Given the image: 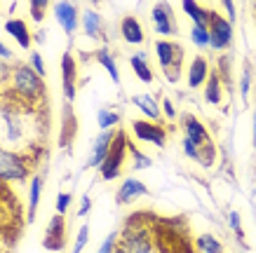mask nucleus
I'll return each mask as SVG.
<instances>
[{
	"label": "nucleus",
	"mask_w": 256,
	"mask_h": 253,
	"mask_svg": "<svg viewBox=\"0 0 256 253\" xmlns=\"http://www.w3.org/2000/svg\"><path fill=\"white\" fill-rule=\"evenodd\" d=\"M40 188H42V176H36L31 181V192H28V216H26V223H31L33 216H36V207L40 202Z\"/></svg>",
	"instance_id": "22"
},
{
	"label": "nucleus",
	"mask_w": 256,
	"mask_h": 253,
	"mask_svg": "<svg viewBox=\"0 0 256 253\" xmlns=\"http://www.w3.org/2000/svg\"><path fill=\"white\" fill-rule=\"evenodd\" d=\"M42 246H45L47 251H62L64 246H66V218L64 214H56L50 225H47L45 230V239H42Z\"/></svg>",
	"instance_id": "7"
},
{
	"label": "nucleus",
	"mask_w": 256,
	"mask_h": 253,
	"mask_svg": "<svg viewBox=\"0 0 256 253\" xmlns=\"http://www.w3.org/2000/svg\"><path fill=\"white\" fill-rule=\"evenodd\" d=\"M146 195H148V188L141 183V181L127 178V181L118 188L116 200H118V204H130V202H134L136 197H146Z\"/></svg>",
	"instance_id": "11"
},
{
	"label": "nucleus",
	"mask_w": 256,
	"mask_h": 253,
	"mask_svg": "<svg viewBox=\"0 0 256 253\" xmlns=\"http://www.w3.org/2000/svg\"><path fill=\"white\" fill-rule=\"evenodd\" d=\"M224 5H226V9H228L230 19H235V5H233V0H224Z\"/></svg>",
	"instance_id": "39"
},
{
	"label": "nucleus",
	"mask_w": 256,
	"mask_h": 253,
	"mask_svg": "<svg viewBox=\"0 0 256 253\" xmlns=\"http://www.w3.org/2000/svg\"><path fill=\"white\" fill-rule=\"evenodd\" d=\"M87 239H90V228L87 225H82L78 232V239H76V249H73V253H80L82 249L87 246Z\"/></svg>",
	"instance_id": "29"
},
{
	"label": "nucleus",
	"mask_w": 256,
	"mask_h": 253,
	"mask_svg": "<svg viewBox=\"0 0 256 253\" xmlns=\"http://www.w3.org/2000/svg\"><path fill=\"white\" fill-rule=\"evenodd\" d=\"M31 68L36 70V73H38L40 77H45L47 70H45V63H42V56H40L38 52H33V54H31Z\"/></svg>",
	"instance_id": "31"
},
{
	"label": "nucleus",
	"mask_w": 256,
	"mask_h": 253,
	"mask_svg": "<svg viewBox=\"0 0 256 253\" xmlns=\"http://www.w3.org/2000/svg\"><path fill=\"white\" fill-rule=\"evenodd\" d=\"M116 253H124V251H122V249H120V246H118V249H116Z\"/></svg>",
	"instance_id": "41"
},
{
	"label": "nucleus",
	"mask_w": 256,
	"mask_h": 253,
	"mask_svg": "<svg viewBox=\"0 0 256 253\" xmlns=\"http://www.w3.org/2000/svg\"><path fill=\"white\" fill-rule=\"evenodd\" d=\"M162 108H164V113H167V115H170V117H174V115H176V110L172 108V101H170V99H164V101H162Z\"/></svg>",
	"instance_id": "36"
},
{
	"label": "nucleus",
	"mask_w": 256,
	"mask_h": 253,
	"mask_svg": "<svg viewBox=\"0 0 256 253\" xmlns=\"http://www.w3.org/2000/svg\"><path fill=\"white\" fill-rule=\"evenodd\" d=\"M130 63H132V70L136 73V77H139L141 82H153V73H150V68H148L146 63V54H134V56H130Z\"/></svg>",
	"instance_id": "20"
},
{
	"label": "nucleus",
	"mask_w": 256,
	"mask_h": 253,
	"mask_svg": "<svg viewBox=\"0 0 256 253\" xmlns=\"http://www.w3.org/2000/svg\"><path fill=\"white\" fill-rule=\"evenodd\" d=\"M150 19H153L158 35H176L178 31L176 16L172 14V7L167 2H158L156 7L150 9Z\"/></svg>",
	"instance_id": "6"
},
{
	"label": "nucleus",
	"mask_w": 256,
	"mask_h": 253,
	"mask_svg": "<svg viewBox=\"0 0 256 253\" xmlns=\"http://www.w3.org/2000/svg\"><path fill=\"white\" fill-rule=\"evenodd\" d=\"M113 138H116V134H110L108 129L104 131L101 136H96V141H94V146H92V155H90V164H87V167H101V164H104V160L108 157Z\"/></svg>",
	"instance_id": "12"
},
{
	"label": "nucleus",
	"mask_w": 256,
	"mask_h": 253,
	"mask_svg": "<svg viewBox=\"0 0 256 253\" xmlns=\"http://www.w3.org/2000/svg\"><path fill=\"white\" fill-rule=\"evenodd\" d=\"M68 204H70V195L68 192H62L56 197V214H66L68 211Z\"/></svg>",
	"instance_id": "32"
},
{
	"label": "nucleus",
	"mask_w": 256,
	"mask_h": 253,
	"mask_svg": "<svg viewBox=\"0 0 256 253\" xmlns=\"http://www.w3.org/2000/svg\"><path fill=\"white\" fill-rule=\"evenodd\" d=\"M82 28L90 38H99L101 31H104V21H101V14H96L94 9H87L82 12Z\"/></svg>",
	"instance_id": "18"
},
{
	"label": "nucleus",
	"mask_w": 256,
	"mask_h": 253,
	"mask_svg": "<svg viewBox=\"0 0 256 253\" xmlns=\"http://www.w3.org/2000/svg\"><path fill=\"white\" fill-rule=\"evenodd\" d=\"M254 148H256V146H254Z\"/></svg>",
	"instance_id": "43"
},
{
	"label": "nucleus",
	"mask_w": 256,
	"mask_h": 253,
	"mask_svg": "<svg viewBox=\"0 0 256 253\" xmlns=\"http://www.w3.org/2000/svg\"><path fill=\"white\" fill-rule=\"evenodd\" d=\"M130 153V141L124 136V131H118L113 143H110V150H108V157L104 160L101 164V176L106 181H113L122 174V164H124V155Z\"/></svg>",
	"instance_id": "4"
},
{
	"label": "nucleus",
	"mask_w": 256,
	"mask_h": 253,
	"mask_svg": "<svg viewBox=\"0 0 256 253\" xmlns=\"http://www.w3.org/2000/svg\"><path fill=\"white\" fill-rule=\"evenodd\" d=\"M181 124H184V131H186V136L193 141L198 148H204L212 143L210 134H207V129L202 127L200 120H195L193 115H184L181 117Z\"/></svg>",
	"instance_id": "10"
},
{
	"label": "nucleus",
	"mask_w": 256,
	"mask_h": 253,
	"mask_svg": "<svg viewBox=\"0 0 256 253\" xmlns=\"http://www.w3.org/2000/svg\"><path fill=\"white\" fill-rule=\"evenodd\" d=\"M184 153H186V157H190V160H198V157H200V148L186 136L184 138Z\"/></svg>",
	"instance_id": "30"
},
{
	"label": "nucleus",
	"mask_w": 256,
	"mask_h": 253,
	"mask_svg": "<svg viewBox=\"0 0 256 253\" xmlns=\"http://www.w3.org/2000/svg\"><path fill=\"white\" fill-rule=\"evenodd\" d=\"M190 38L198 47H207L210 45V26H202V23H193V28H190Z\"/></svg>",
	"instance_id": "25"
},
{
	"label": "nucleus",
	"mask_w": 256,
	"mask_h": 253,
	"mask_svg": "<svg viewBox=\"0 0 256 253\" xmlns=\"http://www.w3.org/2000/svg\"><path fill=\"white\" fill-rule=\"evenodd\" d=\"M0 52H2V61H8V59H12V49H10L8 45H0Z\"/></svg>",
	"instance_id": "38"
},
{
	"label": "nucleus",
	"mask_w": 256,
	"mask_h": 253,
	"mask_svg": "<svg viewBox=\"0 0 256 253\" xmlns=\"http://www.w3.org/2000/svg\"><path fill=\"white\" fill-rule=\"evenodd\" d=\"M210 45L214 49H226V47L233 42V28H230V21L224 19V16L212 9L210 14Z\"/></svg>",
	"instance_id": "5"
},
{
	"label": "nucleus",
	"mask_w": 256,
	"mask_h": 253,
	"mask_svg": "<svg viewBox=\"0 0 256 253\" xmlns=\"http://www.w3.org/2000/svg\"><path fill=\"white\" fill-rule=\"evenodd\" d=\"M181 7H184V12H186V14L193 19V23L210 26V14H212V9H204L200 2H195V0H184V2H181Z\"/></svg>",
	"instance_id": "17"
},
{
	"label": "nucleus",
	"mask_w": 256,
	"mask_h": 253,
	"mask_svg": "<svg viewBox=\"0 0 256 253\" xmlns=\"http://www.w3.org/2000/svg\"><path fill=\"white\" fill-rule=\"evenodd\" d=\"M132 131L139 141H148V143H156V146H164V141H167V131H164V127H160L158 122L134 120Z\"/></svg>",
	"instance_id": "8"
},
{
	"label": "nucleus",
	"mask_w": 256,
	"mask_h": 253,
	"mask_svg": "<svg viewBox=\"0 0 256 253\" xmlns=\"http://www.w3.org/2000/svg\"><path fill=\"white\" fill-rule=\"evenodd\" d=\"M54 16L56 21L62 23V28L66 33H73L76 28H78V9H76V5L70 2V0H59L54 5Z\"/></svg>",
	"instance_id": "9"
},
{
	"label": "nucleus",
	"mask_w": 256,
	"mask_h": 253,
	"mask_svg": "<svg viewBox=\"0 0 256 253\" xmlns=\"http://www.w3.org/2000/svg\"><path fill=\"white\" fill-rule=\"evenodd\" d=\"M118 122H120V115H118V113H108V110H104V108L99 110V127L104 131L110 129V127H116Z\"/></svg>",
	"instance_id": "26"
},
{
	"label": "nucleus",
	"mask_w": 256,
	"mask_h": 253,
	"mask_svg": "<svg viewBox=\"0 0 256 253\" xmlns=\"http://www.w3.org/2000/svg\"><path fill=\"white\" fill-rule=\"evenodd\" d=\"M195 246H198L202 253H224L221 242H218L216 237H212V235H200V237L195 239Z\"/></svg>",
	"instance_id": "24"
},
{
	"label": "nucleus",
	"mask_w": 256,
	"mask_h": 253,
	"mask_svg": "<svg viewBox=\"0 0 256 253\" xmlns=\"http://www.w3.org/2000/svg\"><path fill=\"white\" fill-rule=\"evenodd\" d=\"M230 228L235 230L238 239H244V232H242V225H240V214L238 211H230Z\"/></svg>",
	"instance_id": "34"
},
{
	"label": "nucleus",
	"mask_w": 256,
	"mask_h": 253,
	"mask_svg": "<svg viewBox=\"0 0 256 253\" xmlns=\"http://www.w3.org/2000/svg\"><path fill=\"white\" fill-rule=\"evenodd\" d=\"M33 167H36V160H31L28 155L24 153H8L2 150L0 155V176H2V183L8 181H26L31 176Z\"/></svg>",
	"instance_id": "2"
},
{
	"label": "nucleus",
	"mask_w": 256,
	"mask_h": 253,
	"mask_svg": "<svg viewBox=\"0 0 256 253\" xmlns=\"http://www.w3.org/2000/svg\"><path fill=\"white\" fill-rule=\"evenodd\" d=\"M156 52H158L160 68L164 70V77L170 82H178V77H181V61H184V47L176 45V42H170V40H158Z\"/></svg>",
	"instance_id": "3"
},
{
	"label": "nucleus",
	"mask_w": 256,
	"mask_h": 253,
	"mask_svg": "<svg viewBox=\"0 0 256 253\" xmlns=\"http://www.w3.org/2000/svg\"><path fill=\"white\" fill-rule=\"evenodd\" d=\"M249 94V68H244V73H242V96L247 99Z\"/></svg>",
	"instance_id": "35"
},
{
	"label": "nucleus",
	"mask_w": 256,
	"mask_h": 253,
	"mask_svg": "<svg viewBox=\"0 0 256 253\" xmlns=\"http://www.w3.org/2000/svg\"><path fill=\"white\" fill-rule=\"evenodd\" d=\"M96 61H99L104 68L108 70V75H110V80H113V82H120V75H118V66H116V61H113V56H110V52L106 49V47H101L99 52H96Z\"/></svg>",
	"instance_id": "23"
},
{
	"label": "nucleus",
	"mask_w": 256,
	"mask_h": 253,
	"mask_svg": "<svg viewBox=\"0 0 256 253\" xmlns=\"http://www.w3.org/2000/svg\"><path fill=\"white\" fill-rule=\"evenodd\" d=\"M62 82H64V94L70 101L76 96V61H73L70 54L62 56Z\"/></svg>",
	"instance_id": "13"
},
{
	"label": "nucleus",
	"mask_w": 256,
	"mask_h": 253,
	"mask_svg": "<svg viewBox=\"0 0 256 253\" xmlns=\"http://www.w3.org/2000/svg\"><path fill=\"white\" fill-rule=\"evenodd\" d=\"M47 2L50 0H28V5H31V16L36 21H42V14H45L47 9Z\"/></svg>",
	"instance_id": "27"
},
{
	"label": "nucleus",
	"mask_w": 256,
	"mask_h": 253,
	"mask_svg": "<svg viewBox=\"0 0 256 253\" xmlns=\"http://www.w3.org/2000/svg\"><path fill=\"white\" fill-rule=\"evenodd\" d=\"M45 101V84L42 77L26 63H19L12 70L10 87L5 89V106L12 110H33Z\"/></svg>",
	"instance_id": "1"
},
{
	"label": "nucleus",
	"mask_w": 256,
	"mask_h": 253,
	"mask_svg": "<svg viewBox=\"0 0 256 253\" xmlns=\"http://www.w3.org/2000/svg\"><path fill=\"white\" fill-rule=\"evenodd\" d=\"M116 239H118V235L116 232H110L108 237H106V242L101 244L99 253H116Z\"/></svg>",
	"instance_id": "33"
},
{
	"label": "nucleus",
	"mask_w": 256,
	"mask_h": 253,
	"mask_svg": "<svg viewBox=\"0 0 256 253\" xmlns=\"http://www.w3.org/2000/svg\"><path fill=\"white\" fill-rule=\"evenodd\" d=\"M5 33H10L24 49L31 47V33H28L26 21H22V19H10V21H5Z\"/></svg>",
	"instance_id": "15"
},
{
	"label": "nucleus",
	"mask_w": 256,
	"mask_h": 253,
	"mask_svg": "<svg viewBox=\"0 0 256 253\" xmlns=\"http://www.w3.org/2000/svg\"><path fill=\"white\" fill-rule=\"evenodd\" d=\"M130 153H132V157H134V169H146V167H150V160H148L146 155H141L136 148L130 143Z\"/></svg>",
	"instance_id": "28"
},
{
	"label": "nucleus",
	"mask_w": 256,
	"mask_h": 253,
	"mask_svg": "<svg viewBox=\"0 0 256 253\" xmlns=\"http://www.w3.org/2000/svg\"><path fill=\"white\" fill-rule=\"evenodd\" d=\"M207 75H210V68H207L204 56H195L193 63H190V70H188V87H190V89L200 87Z\"/></svg>",
	"instance_id": "16"
},
{
	"label": "nucleus",
	"mask_w": 256,
	"mask_h": 253,
	"mask_svg": "<svg viewBox=\"0 0 256 253\" xmlns=\"http://www.w3.org/2000/svg\"><path fill=\"white\" fill-rule=\"evenodd\" d=\"M204 99H207V103H218V101H221V77H218V70H212L210 73L207 89H204Z\"/></svg>",
	"instance_id": "21"
},
{
	"label": "nucleus",
	"mask_w": 256,
	"mask_h": 253,
	"mask_svg": "<svg viewBox=\"0 0 256 253\" xmlns=\"http://www.w3.org/2000/svg\"><path fill=\"white\" fill-rule=\"evenodd\" d=\"M254 146H256V113H254Z\"/></svg>",
	"instance_id": "40"
},
{
	"label": "nucleus",
	"mask_w": 256,
	"mask_h": 253,
	"mask_svg": "<svg viewBox=\"0 0 256 253\" xmlns=\"http://www.w3.org/2000/svg\"><path fill=\"white\" fill-rule=\"evenodd\" d=\"M92 2H94V5H99V2H101V0H92Z\"/></svg>",
	"instance_id": "42"
},
{
	"label": "nucleus",
	"mask_w": 256,
	"mask_h": 253,
	"mask_svg": "<svg viewBox=\"0 0 256 253\" xmlns=\"http://www.w3.org/2000/svg\"><path fill=\"white\" fill-rule=\"evenodd\" d=\"M87 211H90V197L85 195V197H82V202H80V211H78V214H80V216H85Z\"/></svg>",
	"instance_id": "37"
},
{
	"label": "nucleus",
	"mask_w": 256,
	"mask_h": 253,
	"mask_svg": "<svg viewBox=\"0 0 256 253\" xmlns=\"http://www.w3.org/2000/svg\"><path fill=\"white\" fill-rule=\"evenodd\" d=\"M132 103L139 106L150 120H160V108H158V101L153 99V96H148V94H136V96H132Z\"/></svg>",
	"instance_id": "19"
},
{
	"label": "nucleus",
	"mask_w": 256,
	"mask_h": 253,
	"mask_svg": "<svg viewBox=\"0 0 256 253\" xmlns=\"http://www.w3.org/2000/svg\"><path fill=\"white\" fill-rule=\"evenodd\" d=\"M120 33H122L124 42H130V45H141L146 40L139 19H134V16H124L122 23H120Z\"/></svg>",
	"instance_id": "14"
}]
</instances>
